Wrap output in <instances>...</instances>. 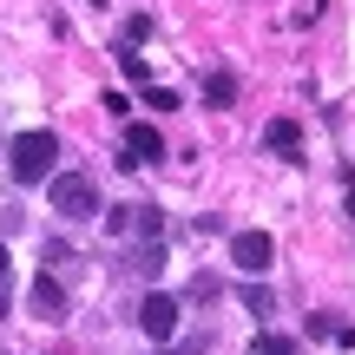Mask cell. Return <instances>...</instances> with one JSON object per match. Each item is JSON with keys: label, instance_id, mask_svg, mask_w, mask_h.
Listing matches in <instances>:
<instances>
[{"label": "cell", "instance_id": "cell-1", "mask_svg": "<svg viewBox=\"0 0 355 355\" xmlns=\"http://www.w3.org/2000/svg\"><path fill=\"white\" fill-rule=\"evenodd\" d=\"M53 158H60V139H53V132H20V139L7 145V171L20 178V184H46Z\"/></svg>", "mask_w": 355, "mask_h": 355}, {"label": "cell", "instance_id": "cell-2", "mask_svg": "<svg viewBox=\"0 0 355 355\" xmlns=\"http://www.w3.org/2000/svg\"><path fill=\"white\" fill-rule=\"evenodd\" d=\"M46 204L60 217H99V191H92V178H79V171L46 178Z\"/></svg>", "mask_w": 355, "mask_h": 355}, {"label": "cell", "instance_id": "cell-3", "mask_svg": "<svg viewBox=\"0 0 355 355\" xmlns=\"http://www.w3.org/2000/svg\"><path fill=\"white\" fill-rule=\"evenodd\" d=\"M270 257H277L270 230H237V237H230V263H237V270H250V277H263V270H270Z\"/></svg>", "mask_w": 355, "mask_h": 355}, {"label": "cell", "instance_id": "cell-4", "mask_svg": "<svg viewBox=\"0 0 355 355\" xmlns=\"http://www.w3.org/2000/svg\"><path fill=\"white\" fill-rule=\"evenodd\" d=\"M139 329L152 336V343H165V336L178 329V303H171V296H158V290H152V296L139 303Z\"/></svg>", "mask_w": 355, "mask_h": 355}, {"label": "cell", "instance_id": "cell-5", "mask_svg": "<svg viewBox=\"0 0 355 355\" xmlns=\"http://www.w3.org/2000/svg\"><path fill=\"white\" fill-rule=\"evenodd\" d=\"M165 158V139L152 125H125V165H158Z\"/></svg>", "mask_w": 355, "mask_h": 355}, {"label": "cell", "instance_id": "cell-6", "mask_svg": "<svg viewBox=\"0 0 355 355\" xmlns=\"http://www.w3.org/2000/svg\"><path fill=\"white\" fill-rule=\"evenodd\" d=\"M263 145H270V152H283V158H303V125H296V119H270V125H263Z\"/></svg>", "mask_w": 355, "mask_h": 355}, {"label": "cell", "instance_id": "cell-7", "mask_svg": "<svg viewBox=\"0 0 355 355\" xmlns=\"http://www.w3.org/2000/svg\"><path fill=\"white\" fill-rule=\"evenodd\" d=\"M33 316H40V322H66V290H60L53 277L33 283Z\"/></svg>", "mask_w": 355, "mask_h": 355}, {"label": "cell", "instance_id": "cell-8", "mask_svg": "<svg viewBox=\"0 0 355 355\" xmlns=\"http://www.w3.org/2000/svg\"><path fill=\"white\" fill-rule=\"evenodd\" d=\"M204 99H211L217 112H224V105H237V79H230V73H211V79H204Z\"/></svg>", "mask_w": 355, "mask_h": 355}, {"label": "cell", "instance_id": "cell-9", "mask_svg": "<svg viewBox=\"0 0 355 355\" xmlns=\"http://www.w3.org/2000/svg\"><path fill=\"white\" fill-rule=\"evenodd\" d=\"M119 66H125V79H139V86H152V66H145V53H132L125 40H119Z\"/></svg>", "mask_w": 355, "mask_h": 355}, {"label": "cell", "instance_id": "cell-10", "mask_svg": "<svg viewBox=\"0 0 355 355\" xmlns=\"http://www.w3.org/2000/svg\"><path fill=\"white\" fill-rule=\"evenodd\" d=\"M158 224H165V217H158L152 204H132V224H125V230H145V237H158Z\"/></svg>", "mask_w": 355, "mask_h": 355}, {"label": "cell", "instance_id": "cell-11", "mask_svg": "<svg viewBox=\"0 0 355 355\" xmlns=\"http://www.w3.org/2000/svg\"><path fill=\"white\" fill-rule=\"evenodd\" d=\"M243 309H250V316H270V309H277V296H270L263 283H250V290H243Z\"/></svg>", "mask_w": 355, "mask_h": 355}, {"label": "cell", "instance_id": "cell-12", "mask_svg": "<svg viewBox=\"0 0 355 355\" xmlns=\"http://www.w3.org/2000/svg\"><path fill=\"white\" fill-rule=\"evenodd\" d=\"M145 105H152V112H178V105H184V99H178L171 86H145Z\"/></svg>", "mask_w": 355, "mask_h": 355}, {"label": "cell", "instance_id": "cell-13", "mask_svg": "<svg viewBox=\"0 0 355 355\" xmlns=\"http://www.w3.org/2000/svg\"><path fill=\"white\" fill-rule=\"evenodd\" d=\"M139 40H152V13H132L125 20V46H139Z\"/></svg>", "mask_w": 355, "mask_h": 355}, {"label": "cell", "instance_id": "cell-14", "mask_svg": "<svg viewBox=\"0 0 355 355\" xmlns=\"http://www.w3.org/2000/svg\"><path fill=\"white\" fill-rule=\"evenodd\" d=\"M257 355H296V343H290V336H277V329H270L263 343H257Z\"/></svg>", "mask_w": 355, "mask_h": 355}, {"label": "cell", "instance_id": "cell-15", "mask_svg": "<svg viewBox=\"0 0 355 355\" xmlns=\"http://www.w3.org/2000/svg\"><path fill=\"white\" fill-rule=\"evenodd\" d=\"M139 270H145V277H158V270H165V250H158V237H152V250L139 257Z\"/></svg>", "mask_w": 355, "mask_h": 355}, {"label": "cell", "instance_id": "cell-16", "mask_svg": "<svg viewBox=\"0 0 355 355\" xmlns=\"http://www.w3.org/2000/svg\"><path fill=\"white\" fill-rule=\"evenodd\" d=\"M0 316H7V283H0Z\"/></svg>", "mask_w": 355, "mask_h": 355}, {"label": "cell", "instance_id": "cell-17", "mask_svg": "<svg viewBox=\"0 0 355 355\" xmlns=\"http://www.w3.org/2000/svg\"><path fill=\"white\" fill-rule=\"evenodd\" d=\"M0 283H7V250H0Z\"/></svg>", "mask_w": 355, "mask_h": 355}, {"label": "cell", "instance_id": "cell-18", "mask_svg": "<svg viewBox=\"0 0 355 355\" xmlns=\"http://www.w3.org/2000/svg\"><path fill=\"white\" fill-rule=\"evenodd\" d=\"M349 217H355V191H349Z\"/></svg>", "mask_w": 355, "mask_h": 355}, {"label": "cell", "instance_id": "cell-19", "mask_svg": "<svg viewBox=\"0 0 355 355\" xmlns=\"http://www.w3.org/2000/svg\"><path fill=\"white\" fill-rule=\"evenodd\" d=\"M158 355H178V349H158Z\"/></svg>", "mask_w": 355, "mask_h": 355}, {"label": "cell", "instance_id": "cell-20", "mask_svg": "<svg viewBox=\"0 0 355 355\" xmlns=\"http://www.w3.org/2000/svg\"><path fill=\"white\" fill-rule=\"evenodd\" d=\"M243 355H257V349H243Z\"/></svg>", "mask_w": 355, "mask_h": 355}]
</instances>
